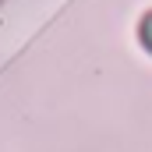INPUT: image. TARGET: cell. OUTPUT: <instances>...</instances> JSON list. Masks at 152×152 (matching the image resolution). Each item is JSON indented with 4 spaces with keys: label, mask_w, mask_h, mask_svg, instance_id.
Instances as JSON below:
<instances>
[{
    "label": "cell",
    "mask_w": 152,
    "mask_h": 152,
    "mask_svg": "<svg viewBox=\"0 0 152 152\" xmlns=\"http://www.w3.org/2000/svg\"><path fill=\"white\" fill-rule=\"evenodd\" d=\"M138 42H142V46L152 53V11L142 18V21H138Z\"/></svg>",
    "instance_id": "1"
}]
</instances>
